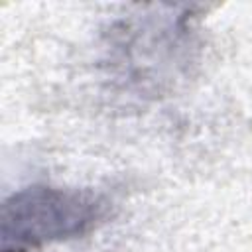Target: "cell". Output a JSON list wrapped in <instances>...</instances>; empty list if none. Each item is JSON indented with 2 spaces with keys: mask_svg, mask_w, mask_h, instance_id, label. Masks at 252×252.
Wrapping results in <instances>:
<instances>
[{
  "mask_svg": "<svg viewBox=\"0 0 252 252\" xmlns=\"http://www.w3.org/2000/svg\"><path fill=\"white\" fill-rule=\"evenodd\" d=\"M195 26L191 12L177 14L158 6L156 12L132 14L116 20L106 33V59L110 85L134 96H159L163 87L189 63Z\"/></svg>",
  "mask_w": 252,
  "mask_h": 252,
  "instance_id": "obj_1",
  "label": "cell"
},
{
  "mask_svg": "<svg viewBox=\"0 0 252 252\" xmlns=\"http://www.w3.org/2000/svg\"><path fill=\"white\" fill-rule=\"evenodd\" d=\"M112 215V199L98 189L32 183L2 201L0 252H41L79 240Z\"/></svg>",
  "mask_w": 252,
  "mask_h": 252,
  "instance_id": "obj_2",
  "label": "cell"
}]
</instances>
